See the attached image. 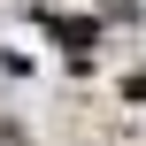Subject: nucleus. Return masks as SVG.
<instances>
[{"label": "nucleus", "instance_id": "2", "mask_svg": "<svg viewBox=\"0 0 146 146\" xmlns=\"http://www.w3.org/2000/svg\"><path fill=\"white\" fill-rule=\"evenodd\" d=\"M123 92H131V100H146V69H139V77H131V85H123Z\"/></svg>", "mask_w": 146, "mask_h": 146}, {"label": "nucleus", "instance_id": "1", "mask_svg": "<svg viewBox=\"0 0 146 146\" xmlns=\"http://www.w3.org/2000/svg\"><path fill=\"white\" fill-rule=\"evenodd\" d=\"M46 31H54V38H62V46H69V54H85V46H92V38H100V23H92V15H54V23H46Z\"/></svg>", "mask_w": 146, "mask_h": 146}]
</instances>
